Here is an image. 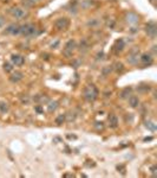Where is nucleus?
I'll list each match as a JSON object with an SVG mask.
<instances>
[{"instance_id":"36","label":"nucleus","mask_w":157,"mask_h":178,"mask_svg":"<svg viewBox=\"0 0 157 178\" xmlns=\"http://www.w3.org/2000/svg\"><path fill=\"white\" fill-rule=\"evenodd\" d=\"M58 44H59V42H56L54 44H52V45H51V48H52V49H56V47H57Z\"/></svg>"},{"instance_id":"31","label":"nucleus","mask_w":157,"mask_h":178,"mask_svg":"<svg viewBox=\"0 0 157 178\" xmlns=\"http://www.w3.org/2000/svg\"><path fill=\"white\" fill-rule=\"evenodd\" d=\"M97 24H98V20H92V22L90 20L89 23H88V25H89V26H95V25H97Z\"/></svg>"},{"instance_id":"22","label":"nucleus","mask_w":157,"mask_h":178,"mask_svg":"<svg viewBox=\"0 0 157 178\" xmlns=\"http://www.w3.org/2000/svg\"><path fill=\"white\" fill-rule=\"evenodd\" d=\"M65 120H66V115L65 114H60L56 118V124L57 125H61L65 122Z\"/></svg>"},{"instance_id":"38","label":"nucleus","mask_w":157,"mask_h":178,"mask_svg":"<svg viewBox=\"0 0 157 178\" xmlns=\"http://www.w3.org/2000/svg\"><path fill=\"white\" fill-rule=\"evenodd\" d=\"M148 140H152V137H149V138H145L144 141H148Z\"/></svg>"},{"instance_id":"18","label":"nucleus","mask_w":157,"mask_h":178,"mask_svg":"<svg viewBox=\"0 0 157 178\" xmlns=\"http://www.w3.org/2000/svg\"><path fill=\"white\" fill-rule=\"evenodd\" d=\"M130 94H131V88H130V87H127V88H124V89L120 92V99H128Z\"/></svg>"},{"instance_id":"15","label":"nucleus","mask_w":157,"mask_h":178,"mask_svg":"<svg viewBox=\"0 0 157 178\" xmlns=\"http://www.w3.org/2000/svg\"><path fill=\"white\" fill-rule=\"evenodd\" d=\"M128 99H129V105H130L132 108H136V107H138V106H139V100H138V97H137V96L132 95V96H129Z\"/></svg>"},{"instance_id":"9","label":"nucleus","mask_w":157,"mask_h":178,"mask_svg":"<svg viewBox=\"0 0 157 178\" xmlns=\"http://www.w3.org/2000/svg\"><path fill=\"white\" fill-rule=\"evenodd\" d=\"M125 19H127L128 23L131 24V25H136V24L139 22V17L137 16L136 13H134V12H129V13H127Z\"/></svg>"},{"instance_id":"23","label":"nucleus","mask_w":157,"mask_h":178,"mask_svg":"<svg viewBox=\"0 0 157 178\" xmlns=\"http://www.w3.org/2000/svg\"><path fill=\"white\" fill-rule=\"evenodd\" d=\"M22 4L24 5V6H25V7H29V8H30V7H33L36 2H34L33 0H22Z\"/></svg>"},{"instance_id":"40","label":"nucleus","mask_w":157,"mask_h":178,"mask_svg":"<svg viewBox=\"0 0 157 178\" xmlns=\"http://www.w3.org/2000/svg\"><path fill=\"white\" fill-rule=\"evenodd\" d=\"M33 1H34V2H37V1H40V0H33Z\"/></svg>"},{"instance_id":"6","label":"nucleus","mask_w":157,"mask_h":178,"mask_svg":"<svg viewBox=\"0 0 157 178\" xmlns=\"http://www.w3.org/2000/svg\"><path fill=\"white\" fill-rule=\"evenodd\" d=\"M10 13L15 19H24L25 17H27V13L25 12V10L20 7H12L10 10Z\"/></svg>"},{"instance_id":"13","label":"nucleus","mask_w":157,"mask_h":178,"mask_svg":"<svg viewBox=\"0 0 157 178\" xmlns=\"http://www.w3.org/2000/svg\"><path fill=\"white\" fill-rule=\"evenodd\" d=\"M124 47H125L124 40H123V39H117V40H116V43H115V47H113V49H115V51H116V52H120V51H122V50L124 49Z\"/></svg>"},{"instance_id":"39","label":"nucleus","mask_w":157,"mask_h":178,"mask_svg":"<svg viewBox=\"0 0 157 178\" xmlns=\"http://www.w3.org/2000/svg\"><path fill=\"white\" fill-rule=\"evenodd\" d=\"M152 51H154V54H156V47H152Z\"/></svg>"},{"instance_id":"17","label":"nucleus","mask_w":157,"mask_h":178,"mask_svg":"<svg viewBox=\"0 0 157 178\" xmlns=\"http://www.w3.org/2000/svg\"><path fill=\"white\" fill-rule=\"evenodd\" d=\"M96 5L95 0H83L82 1V8L84 10H89V8L93 7Z\"/></svg>"},{"instance_id":"2","label":"nucleus","mask_w":157,"mask_h":178,"mask_svg":"<svg viewBox=\"0 0 157 178\" xmlns=\"http://www.w3.org/2000/svg\"><path fill=\"white\" fill-rule=\"evenodd\" d=\"M83 95H84V99H85V100L95 101L98 97V89L93 85H90L84 89Z\"/></svg>"},{"instance_id":"35","label":"nucleus","mask_w":157,"mask_h":178,"mask_svg":"<svg viewBox=\"0 0 157 178\" xmlns=\"http://www.w3.org/2000/svg\"><path fill=\"white\" fill-rule=\"evenodd\" d=\"M63 177H71V178H73L75 176H73V175H71V173H64V175H63Z\"/></svg>"},{"instance_id":"27","label":"nucleus","mask_w":157,"mask_h":178,"mask_svg":"<svg viewBox=\"0 0 157 178\" xmlns=\"http://www.w3.org/2000/svg\"><path fill=\"white\" fill-rule=\"evenodd\" d=\"M4 69H5L6 72H11V71L13 70V67H12V64H11V63L6 62L5 64H4Z\"/></svg>"},{"instance_id":"24","label":"nucleus","mask_w":157,"mask_h":178,"mask_svg":"<svg viewBox=\"0 0 157 178\" xmlns=\"http://www.w3.org/2000/svg\"><path fill=\"white\" fill-rule=\"evenodd\" d=\"M0 112H1V113L8 112V106L6 102H0Z\"/></svg>"},{"instance_id":"25","label":"nucleus","mask_w":157,"mask_h":178,"mask_svg":"<svg viewBox=\"0 0 157 178\" xmlns=\"http://www.w3.org/2000/svg\"><path fill=\"white\" fill-rule=\"evenodd\" d=\"M145 126H147V128H149L150 131H155V130H156V125L154 124L152 121H147V122H145Z\"/></svg>"},{"instance_id":"8","label":"nucleus","mask_w":157,"mask_h":178,"mask_svg":"<svg viewBox=\"0 0 157 178\" xmlns=\"http://www.w3.org/2000/svg\"><path fill=\"white\" fill-rule=\"evenodd\" d=\"M20 32V25L18 24H11L6 27V30L4 31V33L6 35H12V36H15V35H19Z\"/></svg>"},{"instance_id":"1","label":"nucleus","mask_w":157,"mask_h":178,"mask_svg":"<svg viewBox=\"0 0 157 178\" xmlns=\"http://www.w3.org/2000/svg\"><path fill=\"white\" fill-rule=\"evenodd\" d=\"M19 35H22L24 37H33L37 35V27L34 24H24L20 25V32Z\"/></svg>"},{"instance_id":"29","label":"nucleus","mask_w":157,"mask_h":178,"mask_svg":"<svg viewBox=\"0 0 157 178\" xmlns=\"http://www.w3.org/2000/svg\"><path fill=\"white\" fill-rule=\"evenodd\" d=\"M5 23H6V19H5V17L0 16V27H2V26L5 25Z\"/></svg>"},{"instance_id":"11","label":"nucleus","mask_w":157,"mask_h":178,"mask_svg":"<svg viewBox=\"0 0 157 178\" xmlns=\"http://www.w3.org/2000/svg\"><path fill=\"white\" fill-rule=\"evenodd\" d=\"M141 62L144 64V65H150L151 63L154 62V58L150 54H143L141 56Z\"/></svg>"},{"instance_id":"12","label":"nucleus","mask_w":157,"mask_h":178,"mask_svg":"<svg viewBox=\"0 0 157 178\" xmlns=\"http://www.w3.org/2000/svg\"><path fill=\"white\" fill-rule=\"evenodd\" d=\"M22 74L20 71H15V72H13V74L10 76V81L13 82V83H18V82L22 81Z\"/></svg>"},{"instance_id":"41","label":"nucleus","mask_w":157,"mask_h":178,"mask_svg":"<svg viewBox=\"0 0 157 178\" xmlns=\"http://www.w3.org/2000/svg\"><path fill=\"white\" fill-rule=\"evenodd\" d=\"M150 1H151V2H154V1H155V0H150Z\"/></svg>"},{"instance_id":"42","label":"nucleus","mask_w":157,"mask_h":178,"mask_svg":"<svg viewBox=\"0 0 157 178\" xmlns=\"http://www.w3.org/2000/svg\"><path fill=\"white\" fill-rule=\"evenodd\" d=\"M112 1H115V0H112Z\"/></svg>"},{"instance_id":"20","label":"nucleus","mask_w":157,"mask_h":178,"mask_svg":"<svg viewBox=\"0 0 157 178\" xmlns=\"http://www.w3.org/2000/svg\"><path fill=\"white\" fill-rule=\"evenodd\" d=\"M112 69L115 70L116 72H120V71L124 70V64L122 62H116L113 65H112Z\"/></svg>"},{"instance_id":"34","label":"nucleus","mask_w":157,"mask_h":178,"mask_svg":"<svg viewBox=\"0 0 157 178\" xmlns=\"http://www.w3.org/2000/svg\"><path fill=\"white\" fill-rule=\"evenodd\" d=\"M22 103H29V97H22Z\"/></svg>"},{"instance_id":"28","label":"nucleus","mask_w":157,"mask_h":178,"mask_svg":"<svg viewBox=\"0 0 157 178\" xmlns=\"http://www.w3.org/2000/svg\"><path fill=\"white\" fill-rule=\"evenodd\" d=\"M150 171H151V173H152V176L155 177V176H156V171H157V166H156V165H152V166L150 168Z\"/></svg>"},{"instance_id":"7","label":"nucleus","mask_w":157,"mask_h":178,"mask_svg":"<svg viewBox=\"0 0 157 178\" xmlns=\"http://www.w3.org/2000/svg\"><path fill=\"white\" fill-rule=\"evenodd\" d=\"M138 57H139V49L138 48H134L130 50L129 52V56H128V62L131 63V64H135L138 61Z\"/></svg>"},{"instance_id":"19","label":"nucleus","mask_w":157,"mask_h":178,"mask_svg":"<svg viewBox=\"0 0 157 178\" xmlns=\"http://www.w3.org/2000/svg\"><path fill=\"white\" fill-rule=\"evenodd\" d=\"M47 103H49L47 105V110L49 112H54L56 109L58 108V102L57 101H49Z\"/></svg>"},{"instance_id":"10","label":"nucleus","mask_w":157,"mask_h":178,"mask_svg":"<svg viewBox=\"0 0 157 178\" xmlns=\"http://www.w3.org/2000/svg\"><path fill=\"white\" fill-rule=\"evenodd\" d=\"M11 62L13 63L14 65H17V67H20V65H22L25 63V58L22 56H20V55H12L11 56Z\"/></svg>"},{"instance_id":"16","label":"nucleus","mask_w":157,"mask_h":178,"mask_svg":"<svg viewBox=\"0 0 157 178\" xmlns=\"http://www.w3.org/2000/svg\"><path fill=\"white\" fill-rule=\"evenodd\" d=\"M89 48H90L89 42L86 39H82L80 43H79V51L80 52H86L89 50Z\"/></svg>"},{"instance_id":"3","label":"nucleus","mask_w":157,"mask_h":178,"mask_svg":"<svg viewBox=\"0 0 157 178\" xmlns=\"http://www.w3.org/2000/svg\"><path fill=\"white\" fill-rule=\"evenodd\" d=\"M69 25H70V20H69L67 18H65V17L58 18V19L54 22V27H56L57 30H59V31L66 30L67 27H69Z\"/></svg>"},{"instance_id":"21","label":"nucleus","mask_w":157,"mask_h":178,"mask_svg":"<svg viewBox=\"0 0 157 178\" xmlns=\"http://www.w3.org/2000/svg\"><path fill=\"white\" fill-rule=\"evenodd\" d=\"M112 70H113L112 69V65H105V67H103V69H102V76H104V77L109 76Z\"/></svg>"},{"instance_id":"14","label":"nucleus","mask_w":157,"mask_h":178,"mask_svg":"<svg viewBox=\"0 0 157 178\" xmlns=\"http://www.w3.org/2000/svg\"><path fill=\"white\" fill-rule=\"evenodd\" d=\"M109 126L111 128H116L118 126V118L115 114H111V115L109 116Z\"/></svg>"},{"instance_id":"5","label":"nucleus","mask_w":157,"mask_h":178,"mask_svg":"<svg viewBox=\"0 0 157 178\" xmlns=\"http://www.w3.org/2000/svg\"><path fill=\"white\" fill-rule=\"evenodd\" d=\"M145 32L150 38H156L157 36V25L155 22H149L145 25Z\"/></svg>"},{"instance_id":"37","label":"nucleus","mask_w":157,"mask_h":178,"mask_svg":"<svg viewBox=\"0 0 157 178\" xmlns=\"http://www.w3.org/2000/svg\"><path fill=\"white\" fill-rule=\"evenodd\" d=\"M0 1H1V2H4V4H7V2L11 1V0H0Z\"/></svg>"},{"instance_id":"4","label":"nucleus","mask_w":157,"mask_h":178,"mask_svg":"<svg viewBox=\"0 0 157 178\" xmlns=\"http://www.w3.org/2000/svg\"><path fill=\"white\" fill-rule=\"evenodd\" d=\"M76 48H77V45H76V40L70 39L69 42H66V44H65V47H64V51H63V54L65 55L67 58H69V57L72 56L73 50H75Z\"/></svg>"},{"instance_id":"30","label":"nucleus","mask_w":157,"mask_h":178,"mask_svg":"<svg viewBox=\"0 0 157 178\" xmlns=\"http://www.w3.org/2000/svg\"><path fill=\"white\" fill-rule=\"evenodd\" d=\"M95 126H96V128H98V130H99V128H100V130H103V127H104L103 122H96Z\"/></svg>"},{"instance_id":"33","label":"nucleus","mask_w":157,"mask_h":178,"mask_svg":"<svg viewBox=\"0 0 157 178\" xmlns=\"http://www.w3.org/2000/svg\"><path fill=\"white\" fill-rule=\"evenodd\" d=\"M36 110H37L38 113H43V108H41V106H36Z\"/></svg>"},{"instance_id":"32","label":"nucleus","mask_w":157,"mask_h":178,"mask_svg":"<svg viewBox=\"0 0 157 178\" xmlns=\"http://www.w3.org/2000/svg\"><path fill=\"white\" fill-rule=\"evenodd\" d=\"M117 169H118V170H122L120 172H122L123 175L125 173V169H124V166H123V165H118V166H117Z\"/></svg>"},{"instance_id":"26","label":"nucleus","mask_w":157,"mask_h":178,"mask_svg":"<svg viewBox=\"0 0 157 178\" xmlns=\"http://www.w3.org/2000/svg\"><path fill=\"white\" fill-rule=\"evenodd\" d=\"M149 89H150L149 85H139V87L137 88V90H138L139 93H147Z\"/></svg>"}]
</instances>
